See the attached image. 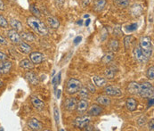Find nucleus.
Segmentation results:
<instances>
[{"label": "nucleus", "instance_id": "18", "mask_svg": "<svg viewBox=\"0 0 154 131\" xmlns=\"http://www.w3.org/2000/svg\"><path fill=\"white\" fill-rule=\"evenodd\" d=\"M46 22H47L49 27L52 29H58L60 26V22H59L58 19L54 16H48L46 18Z\"/></svg>", "mask_w": 154, "mask_h": 131}, {"label": "nucleus", "instance_id": "44", "mask_svg": "<svg viewBox=\"0 0 154 131\" xmlns=\"http://www.w3.org/2000/svg\"><path fill=\"white\" fill-rule=\"evenodd\" d=\"M149 129L151 130V131L154 129V121H153V119H151L149 123Z\"/></svg>", "mask_w": 154, "mask_h": 131}, {"label": "nucleus", "instance_id": "30", "mask_svg": "<svg viewBox=\"0 0 154 131\" xmlns=\"http://www.w3.org/2000/svg\"><path fill=\"white\" fill-rule=\"evenodd\" d=\"M104 75H105V78L107 79L112 80L115 77V71H114V70H112V68H108V69L105 70Z\"/></svg>", "mask_w": 154, "mask_h": 131}, {"label": "nucleus", "instance_id": "14", "mask_svg": "<svg viewBox=\"0 0 154 131\" xmlns=\"http://www.w3.org/2000/svg\"><path fill=\"white\" fill-rule=\"evenodd\" d=\"M12 69V63L9 61H1L0 62V73L6 74Z\"/></svg>", "mask_w": 154, "mask_h": 131}, {"label": "nucleus", "instance_id": "46", "mask_svg": "<svg viewBox=\"0 0 154 131\" xmlns=\"http://www.w3.org/2000/svg\"><path fill=\"white\" fill-rule=\"evenodd\" d=\"M5 10V4L3 2V0H0V11Z\"/></svg>", "mask_w": 154, "mask_h": 131}, {"label": "nucleus", "instance_id": "22", "mask_svg": "<svg viewBox=\"0 0 154 131\" xmlns=\"http://www.w3.org/2000/svg\"><path fill=\"white\" fill-rule=\"evenodd\" d=\"M31 103H32L34 108H36V109L38 110V111L43 110L44 107H45L44 103H43L40 99H38L37 97H36V96H32V97H31Z\"/></svg>", "mask_w": 154, "mask_h": 131}, {"label": "nucleus", "instance_id": "20", "mask_svg": "<svg viewBox=\"0 0 154 131\" xmlns=\"http://www.w3.org/2000/svg\"><path fill=\"white\" fill-rule=\"evenodd\" d=\"M93 82L98 87H104L107 83V81L104 78H101V77H99V76H94L93 77Z\"/></svg>", "mask_w": 154, "mask_h": 131}, {"label": "nucleus", "instance_id": "26", "mask_svg": "<svg viewBox=\"0 0 154 131\" xmlns=\"http://www.w3.org/2000/svg\"><path fill=\"white\" fill-rule=\"evenodd\" d=\"M10 25L11 27L15 30L16 31H22V24L20 21L16 20V19H12L11 22H10Z\"/></svg>", "mask_w": 154, "mask_h": 131}, {"label": "nucleus", "instance_id": "47", "mask_svg": "<svg viewBox=\"0 0 154 131\" xmlns=\"http://www.w3.org/2000/svg\"><path fill=\"white\" fill-rule=\"evenodd\" d=\"M89 23H90V19H87V20L86 21V23H85V24H86V26H88Z\"/></svg>", "mask_w": 154, "mask_h": 131}, {"label": "nucleus", "instance_id": "1", "mask_svg": "<svg viewBox=\"0 0 154 131\" xmlns=\"http://www.w3.org/2000/svg\"><path fill=\"white\" fill-rule=\"evenodd\" d=\"M27 23L38 35H40V36H46V35H48V29L46 28L45 23H43L38 18L34 17V16L29 17L27 19Z\"/></svg>", "mask_w": 154, "mask_h": 131}, {"label": "nucleus", "instance_id": "24", "mask_svg": "<svg viewBox=\"0 0 154 131\" xmlns=\"http://www.w3.org/2000/svg\"><path fill=\"white\" fill-rule=\"evenodd\" d=\"M18 46H19V50L22 53H23V54H30L31 53V49L32 48H31V47L30 45H28L27 43L22 41Z\"/></svg>", "mask_w": 154, "mask_h": 131}, {"label": "nucleus", "instance_id": "36", "mask_svg": "<svg viewBox=\"0 0 154 131\" xmlns=\"http://www.w3.org/2000/svg\"><path fill=\"white\" fill-rule=\"evenodd\" d=\"M86 87V89L89 91V93H95V87L94 86V85L91 82H88Z\"/></svg>", "mask_w": 154, "mask_h": 131}, {"label": "nucleus", "instance_id": "49", "mask_svg": "<svg viewBox=\"0 0 154 131\" xmlns=\"http://www.w3.org/2000/svg\"><path fill=\"white\" fill-rule=\"evenodd\" d=\"M78 24H80V25H81V24H82V20H80V21H79V22H78Z\"/></svg>", "mask_w": 154, "mask_h": 131}, {"label": "nucleus", "instance_id": "40", "mask_svg": "<svg viewBox=\"0 0 154 131\" xmlns=\"http://www.w3.org/2000/svg\"><path fill=\"white\" fill-rule=\"evenodd\" d=\"M145 119H146V118H145V117H141V118L138 119V121H137V122H138V124H139L140 126H143V125L145 124V122H146V120H145Z\"/></svg>", "mask_w": 154, "mask_h": 131}, {"label": "nucleus", "instance_id": "12", "mask_svg": "<svg viewBox=\"0 0 154 131\" xmlns=\"http://www.w3.org/2000/svg\"><path fill=\"white\" fill-rule=\"evenodd\" d=\"M88 106H89L88 102L86 99H82L78 103H77L76 109H77V112L78 113H84V112H86L87 111Z\"/></svg>", "mask_w": 154, "mask_h": 131}, {"label": "nucleus", "instance_id": "19", "mask_svg": "<svg viewBox=\"0 0 154 131\" xmlns=\"http://www.w3.org/2000/svg\"><path fill=\"white\" fill-rule=\"evenodd\" d=\"M126 106H127L128 111L135 112L137 108V102H136L135 99H134L132 97H129V98H127V100L126 102Z\"/></svg>", "mask_w": 154, "mask_h": 131}, {"label": "nucleus", "instance_id": "28", "mask_svg": "<svg viewBox=\"0 0 154 131\" xmlns=\"http://www.w3.org/2000/svg\"><path fill=\"white\" fill-rule=\"evenodd\" d=\"M131 0H115L114 5L119 8H126L130 5Z\"/></svg>", "mask_w": 154, "mask_h": 131}, {"label": "nucleus", "instance_id": "34", "mask_svg": "<svg viewBox=\"0 0 154 131\" xmlns=\"http://www.w3.org/2000/svg\"><path fill=\"white\" fill-rule=\"evenodd\" d=\"M147 78L150 80H152L154 78V67L150 66L148 71H147Z\"/></svg>", "mask_w": 154, "mask_h": 131}, {"label": "nucleus", "instance_id": "9", "mask_svg": "<svg viewBox=\"0 0 154 131\" xmlns=\"http://www.w3.org/2000/svg\"><path fill=\"white\" fill-rule=\"evenodd\" d=\"M30 61L34 64H40L44 61L45 56L40 52H32L30 55Z\"/></svg>", "mask_w": 154, "mask_h": 131}, {"label": "nucleus", "instance_id": "27", "mask_svg": "<svg viewBox=\"0 0 154 131\" xmlns=\"http://www.w3.org/2000/svg\"><path fill=\"white\" fill-rule=\"evenodd\" d=\"M21 35V37L22 39H24L26 41H29V42H34L35 41V37L33 34L30 33V32H27V31H22V33L20 34Z\"/></svg>", "mask_w": 154, "mask_h": 131}, {"label": "nucleus", "instance_id": "39", "mask_svg": "<svg viewBox=\"0 0 154 131\" xmlns=\"http://www.w3.org/2000/svg\"><path fill=\"white\" fill-rule=\"evenodd\" d=\"M0 44L1 45H7V40L2 35H0Z\"/></svg>", "mask_w": 154, "mask_h": 131}, {"label": "nucleus", "instance_id": "7", "mask_svg": "<svg viewBox=\"0 0 154 131\" xmlns=\"http://www.w3.org/2000/svg\"><path fill=\"white\" fill-rule=\"evenodd\" d=\"M133 54H134L135 59L137 62L141 63H146V62L148 61V59H149V58H147V57L144 55V54L142 53V51L141 50V48H140L139 46L135 47V48H134V50H133Z\"/></svg>", "mask_w": 154, "mask_h": 131}, {"label": "nucleus", "instance_id": "15", "mask_svg": "<svg viewBox=\"0 0 154 131\" xmlns=\"http://www.w3.org/2000/svg\"><path fill=\"white\" fill-rule=\"evenodd\" d=\"M28 125H29L30 128L32 129V130H37L38 131V130H41L43 128L42 123L35 118L30 119L28 122Z\"/></svg>", "mask_w": 154, "mask_h": 131}, {"label": "nucleus", "instance_id": "32", "mask_svg": "<svg viewBox=\"0 0 154 131\" xmlns=\"http://www.w3.org/2000/svg\"><path fill=\"white\" fill-rule=\"evenodd\" d=\"M79 96L83 98V99H86V98H88L89 97V91L86 89V87H81L79 89Z\"/></svg>", "mask_w": 154, "mask_h": 131}, {"label": "nucleus", "instance_id": "3", "mask_svg": "<svg viewBox=\"0 0 154 131\" xmlns=\"http://www.w3.org/2000/svg\"><path fill=\"white\" fill-rule=\"evenodd\" d=\"M154 89L153 86L150 82H143L140 84V89H139V96L143 98H150L153 96Z\"/></svg>", "mask_w": 154, "mask_h": 131}, {"label": "nucleus", "instance_id": "5", "mask_svg": "<svg viewBox=\"0 0 154 131\" xmlns=\"http://www.w3.org/2000/svg\"><path fill=\"white\" fill-rule=\"evenodd\" d=\"M90 122V118L88 116H80L75 119L73 125L78 128H85L86 126H88Z\"/></svg>", "mask_w": 154, "mask_h": 131}, {"label": "nucleus", "instance_id": "6", "mask_svg": "<svg viewBox=\"0 0 154 131\" xmlns=\"http://www.w3.org/2000/svg\"><path fill=\"white\" fill-rule=\"evenodd\" d=\"M7 37L9 38V40L13 44H14V45H19V44L22 41V37H21V35L19 34V32L16 31L14 29L9 30L7 31Z\"/></svg>", "mask_w": 154, "mask_h": 131}, {"label": "nucleus", "instance_id": "41", "mask_svg": "<svg viewBox=\"0 0 154 131\" xmlns=\"http://www.w3.org/2000/svg\"><path fill=\"white\" fill-rule=\"evenodd\" d=\"M6 60H7V55L3 52H0V62L6 61Z\"/></svg>", "mask_w": 154, "mask_h": 131}, {"label": "nucleus", "instance_id": "13", "mask_svg": "<svg viewBox=\"0 0 154 131\" xmlns=\"http://www.w3.org/2000/svg\"><path fill=\"white\" fill-rule=\"evenodd\" d=\"M104 112V108L101 107L98 104H93L91 108L88 110V114L90 116H99Z\"/></svg>", "mask_w": 154, "mask_h": 131}, {"label": "nucleus", "instance_id": "17", "mask_svg": "<svg viewBox=\"0 0 154 131\" xmlns=\"http://www.w3.org/2000/svg\"><path fill=\"white\" fill-rule=\"evenodd\" d=\"M107 0H95L94 2V10L95 12H101L104 9Z\"/></svg>", "mask_w": 154, "mask_h": 131}, {"label": "nucleus", "instance_id": "2", "mask_svg": "<svg viewBox=\"0 0 154 131\" xmlns=\"http://www.w3.org/2000/svg\"><path fill=\"white\" fill-rule=\"evenodd\" d=\"M139 47L147 58H150L151 56V55H152V43H151V38L150 37H142L140 40Z\"/></svg>", "mask_w": 154, "mask_h": 131}, {"label": "nucleus", "instance_id": "10", "mask_svg": "<svg viewBox=\"0 0 154 131\" xmlns=\"http://www.w3.org/2000/svg\"><path fill=\"white\" fill-rule=\"evenodd\" d=\"M139 89H140V84L135 81L130 82L127 87V91L131 95H138Z\"/></svg>", "mask_w": 154, "mask_h": 131}, {"label": "nucleus", "instance_id": "11", "mask_svg": "<svg viewBox=\"0 0 154 131\" xmlns=\"http://www.w3.org/2000/svg\"><path fill=\"white\" fill-rule=\"evenodd\" d=\"M77 106V100L74 97H70L68 99H66L65 103H64V108L65 110L69 111V112H72L76 109Z\"/></svg>", "mask_w": 154, "mask_h": 131}, {"label": "nucleus", "instance_id": "42", "mask_svg": "<svg viewBox=\"0 0 154 131\" xmlns=\"http://www.w3.org/2000/svg\"><path fill=\"white\" fill-rule=\"evenodd\" d=\"M114 34L116 36H121L122 35V32L120 30V28H115L114 29Z\"/></svg>", "mask_w": 154, "mask_h": 131}, {"label": "nucleus", "instance_id": "48", "mask_svg": "<svg viewBox=\"0 0 154 131\" xmlns=\"http://www.w3.org/2000/svg\"><path fill=\"white\" fill-rule=\"evenodd\" d=\"M3 86V81L2 80H0V87H1Z\"/></svg>", "mask_w": 154, "mask_h": 131}, {"label": "nucleus", "instance_id": "31", "mask_svg": "<svg viewBox=\"0 0 154 131\" xmlns=\"http://www.w3.org/2000/svg\"><path fill=\"white\" fill-rule=\"evenodd\" d=\"M134 37L133 36L129 35V36H126L124 37V46H125V48L126 49H129L131 44H132V41H133Z\"/></svg>", "mask_w": 154, "mask_h": 131}, {"label": "nucleus", "instance_id": "23", "mask_svg": "<svg viewBox=\"0 0 154 131\" xmlns=\"http://www.w3.org/2000/svg\"><path fill=\"white\" fill-rule=\"evenodd\" d=\"M20 67L25 70H32L34 68V63L29 59H23L20 62Z\"/></svg>", "mask_w": 154, "mask_h": 131}, {"label": "nucleus", "instance_id": "37", "mask_svg": "<svg viewBox=\"0 0 154 131\" xmlns=\"http://www.w3.org/2000/svg\"><path fill=\"white\" fill-rule=\"evenodd\" d=\"M54 115H55V122L58 123L59 122V110H58L57 106H55V108H54Z\"/></svg>", "mask_w": 154, "mask_h": 131}, {"label": "nucleus", "instance_id": "38", "mask_svg": "<svg viewBox=\"0 0 154 131\" xmlns=\"http://www.w3.org/2000/svg\"><path fill=\"white\" fill-rule=\"evenodd\" d=\"M127 28V30H129V31H134V30H135L137 29V24H136V23H132V24L128 25Z\"/></svg>", "mask_w": 154, "mask_h": 131}, {"label": "nucleus", "instance_id": "8", "mask_svg": "<svg viewBox=\"0 0 154 131\" xmlns=\"http://www.w3.org/2000/svg\"><path fill=\"white\" fill-rule=\"evenodd\" d=\"M104 93L110 96H120L122 95V91L119 87L113 86H108L104 87Z\"/></svg>", "mask_w": 154, "mask_h": 131}, {"label": "nucleus", "instance_id": "4", "mask_svg": "<svg viewBox=\"0 0 154 131\" xmlns=\"http://www.w3.org/2000/svg\"><path fill=\"white\" fill-rule=\"evenodd\" d=\"M82 87L81 82L77 78H70L67 82L66 86V92L69 95H74L79 91V89Z\"/></svg>", "mask_w": 154, "mask_h": 131}, {"label": "nucleus", "instance_id": "43", "mask_svg": "<svg viewBox=\"0 0 154 131\" xmlns=\"http://www.w3.org/2000/svg\"><path fill=\"white\" fill-rule=\"evenodd\" d=\"M92 1V0H82V5L84 7H86V6H88L90 4V2Z\"/></svg>", "mask_w": 154, "mask_h": 131}, {"label": "nucleus", "instance_id": "25", "mask_svg": "<svg viewBox=\"0 0 154 131\" xmlns=\"http://www.w3.org/2000/svg\"><path fill=\"white\" fill-rule=\"evenodd\" d=\"M109 48L112 52H116L119 48V43L117 38H112L109 42Z\"/></svg>", "mask_w": 154, "mask_h": 131}, {"label": "nucleus", "instance_id": "21", "mask_svg": "<svg viewBox=\"0 0 154 131\" xmlns=\"http://www.w3.org/2000/svg\"><path fill=\"white\" fill-rule=\"evenodd\" d=\"M96 102L100 105H104V106H109L111 104V99L107 96H97Z\"/></svg>", "mask_w": 154, "mask_h": 131}, {"label": "nucleus", "instance_id": "16", "mask_svg": "<svg viewBox=\"0 0 154 131\" xmlns=\"http://www.w3.org/2000/svg\"><path fill=\"white\" fill-rule=\"evenodd\" d=\"M25 77H26L27 80H28L31 85L37 86V85L38 84V78H37V76L34 72H32V71H28V72H26Z\"/></svg>", "mask_w": 154, "mask_h": 131}, {"label": "nucleus", "instance_id": "29", "mask_svg": "<svg viewBox=\"0 0 154 131\" xmlns=\"http://www.w3.org/2000/svg\"><path fill=\"white\" fill-rule=\"evenodd\" d=\"M114 58V53L113 52H108L107 54L104 55V56L101 58V62L104 64H108L110 63Z\"/></svg>", "mask_w": 154, "mask_h": 131}, {"label": "nucleus", "instance_id": "35", "mask_svg": "<svg viewBox=\"0 0 154 131\" xmlns=\"http://www.w3.org/2000/svg\"><path fill=\"white\" fill-rule=\"evenodd\" d=\"M30 11H31L32 14H34L35 15H37V17H39V16L41 15L40 11H39V10L37 8V6H35L34 5H31L30 7Z\"/></svg>", "mask_w": 154, "mask_h": 131}, {"label": "nucleus", "instance_id": "33", "mask_svg": "<svg viewBox=\"0 0 154 131\" xmlns=\"http://www.w3.org/2000/svg\"><path fill=\"white\" fill-rule=\"evenodd\" d=\"M0 27L3 28V29H7L8 28V22L1 14H0Z\"/></svg>", "mask_w": 154, "mask_h": 131}, {"label": "nucleus", "instance_id": "45", "mask_svg": "<svg viewBox=\"0 0 154 131\" xmlns=\"http://www.w3.org/2000/svg\"><path fill=\"white\" fill-rule=\"evenodd\" d=\"M81 40H82V37H77L74 39V44H75V45H77V44H78Z\"/></svg>", "mask_w": 154, "mask_h": 131}]
</instances>
